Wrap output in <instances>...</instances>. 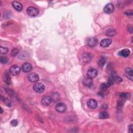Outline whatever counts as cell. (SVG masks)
I'll return each mask as SVG.
<instances>
[{
  "mask_svg": "<svg viewBox=\"0 0 133 133\" xmlns=\"http://www.w3.org/2000/svg\"><path fill=\"white\" fill-rule=\"evenodd\" d=\"M131 53L130 50H129L128 49H123L122 50H121L119 53L120 55H121V56L124 57H127L129 56H130Z\"/></svg>",
  "mask_w": 133,
  "mask_h": 133,
  "instance_id": "9a60e30c",
  "label": "cell"
},
{
  "mask_svg": "<svg viewBox=\"0 0 133 133\" xmlns=\"http://www.w3.org/2000/svg\"><path fill=\"white\" fill-rule=\"evenodd\" d=\"M56 110L59 113H64L66 110V105L65 104L60 103L56 104L55 107Z\"/></svg>",
  "mask_w": 133,
  "mask_h": 133,
  "instance_id": "5b68a950",
  "label": "cell"
},
{
  "mask_svg": "<svg viewBox=\"0 0 133 133\" xmlns=\"http://www.w3.org/2000/svg\"><path fill=\"white\" fill-rule=\"evenodd\" d=\"M110 86V85L108 84V83H102L100 86V89L103 91H104L105 90H107L109 87Z\"/></svg>",
  "mask_w": 133,
  "mask_h": 133,
  "instance_id": "ac0fdd59",
  "label": "cell"
},
{
  "mask_svg": "<svg viewBox=\"0 0 133 133\" xmlns=\"http://www.w3.org/2000/svg\"><path fill=\"white\" fill-rule=\"evenodd\" d=\"M21 71V68L17 65H14L11 66L10 69V72L13 76H17L20 73Z\"/></svg>",
  "mask_w": 133,
  "mask_h": 133,
  "instance_id": "277c9868",
  "label": "cell"
},
{
  "mask_svg": "<svg viewBox=\"0 0 133 133\" xmlns=\"http://www.w3.org/2000/svg\"><path fill=\"white\" fill-rule=\"evenodd\" d=\"M133 10H127L125 12V14H126L127 16H133Z\"/></svg>",
  "mask_w": 133,
  "mask_h": 133,
  "instance_id": "4316f807",
  "label": "cell"
},
{
  "mask_svg": "<svg viewBox=\"0 0 133 133\" xmlns=\"http://www.w3.org/2000/svg\"><path fill=\"white\" fill-rule=\"evenodd\" d=\"M32 69V66L30 63L26 62L22 66V71L25 73H28L30 72Z\"/></svg>",
  "mask_w": 133,
  "mask_h": 133,
  "instance_id": "8fae6325",
  "label": "cell"
},
{
  "mask_svg": "<svg viewBox=\"0 0 133 133\" xmlns=\"http://www.w3.org/2000/svg\"><path fill=\"white\" fill-rule=\"evenodd\" d=\"M87 76L89 78H91V79H93L95 78L97 74H98V72L97 71V70H96L94 68H90L87 71Z\"/></svg>",
  "mask_w": 133,
  "mask_h": 133,
  "instance_id": "52a82bcc",
  "label": "cell"
},
{
  "mask_svg": "<svg viewBox=\"0 0 133 133\" xmlns=\"http://www.w3.org/2000/svg\"><path fill=\"white\" fill-rule=\"evenodd\" d=\"M133 69L132 68H128L125 70V76L131 81H133Z\"/></svg>",
  "mask_w": 133,
  "mask_h": 133,
  "instance_id": "2e32d148",
  "label": "cell"
},
{
  "mask_svg": "<svg viewBox=\"0 0 133 133\" xmlns=\"http://www.w3.org/2000/svg\"><path fill=\"white\" fill-rule=\"evenodd\" d=\"M27 13L31 17H36L39 14V10L35 7L30 6L27 8Z\"/></svg>",
  "mask_w": 133,
  "mask_h": 133,
  "instance_id": "6da1fadb",
  "label": "cell"
},
{
  "mask_svg": "<svg viewBox=\"0 0 133 133\" xmlns=\"http://www.w3.org/2000/svg\"><path fill=\"white\" fill-rule=\"evenodd\" d=\"M115 33V31L113 29H109V30H107V31L106 32V34L107 35V36H114Z\"/></svg>",
  "mask_w": 133,
  "mask_h": 133,
  "instance_id": "603a6c76",
  "label": "cell"
},
{
  "mask_svg": "<svg viewBox=\"0 0 133 133\" xmlns=\"http://www.w3.org/2000/svg\"><path fill=\"white\" fill-rule=\"evenodd\" d=\"M8 50H9V49H8L7 48H3V47L1 46V49H0V52H1V53L2 54H4L5 55L8 52Z\"/></svg>",
  "mask_w": 133,
  "mask_h": 133,
  "instance_id": "cb8c5ba5",
  "label": "cell"
},
{
  "mask_svg": "<svg viewBox=\"0 0 133 133\" xmlns=\"http://www.w3.org/2000/svg\"><path fill=\"white\" fill-rule=\"evenodd\" d=\"M83 83L86 86L89 87L93 84V80L88 76L85 77L83 80Z\"/></svg>",
  "mask_w": 133,
  "mask_h": 133,
  "instance_id": "5bb4252c",
  "label": "cell"
},
{
  "mask_svg": "<svg viewBox=\"0 0 133 133\" xmlns=\"http://www.w3.org/2000/svg\"><path fill=\"white\" fill-rule=\"evenodd\" d=\"M56 94H54L53 95V96L52 97H51L53 101H57V100H58V99H59V96H58V94H57V95H56Z\"/></svg>",
  "mask_w": 133,
  "mask_h": 133,
  "instance_id": "484cf974",
  "label": "cell"
},
{
  "mask_svg": "<svg viewBox=\"0 0 133 133\" xmlns=\"http://www.w3.org/2000/svg\"><path fill=\"white\" fill-rule=\"evenodd\" d=\"M10 124L12 126H14V127L17 126L18 124V121L17 120H15V119L11 120V122H10Z\"/></svg>",
  "mask_w": 133,
  "mask_h": 133,
  "instance_id": "d4e9b609",
  "label": "cell"
},
{
  "mask_svg": "<svg viewBox=\"0 0 133 133\" xmlns=\"http://www.w3.org/2000/svg\"><path fill=\"white\" fill-rule=\"evenodd\" d=\"M28 79L31 82L36 83L39 80V76L38 74L36 73H31L28 76Z\"/></svg>",
  "mask_w": 133,
  "mask_h": 133,
  "instance_id": "ba28073f",
  "label": "cell"
},
{
  "mask_svg": "<svg viewBox=\"0 0 133 133\" xmlns=\"http://www.w3.org/2000/svg\"><path fill=\"white\" fill-rule=\"evenodd\" d=\"M52 97L49 96H45L42 98L41 100V104L43 106H48L52 103Z\"/></svg>",
  "mask_w": 133,
  "mask_h": 133,
  "instance_id": "3957f363",
  "label": "cell"
},
{
  "mask_svg": "<svg viewBox=\"0 0 133 133\" xmlns=\"http://www.w3.org/2000/svg\"><path fill=\"white\" fill-rule=\"evenodd\" d=\"M45 88V87L44 85L41 83H37L34 84L33 86V89L34 92L37 93H43L44 91Z\"/></svg>",
  "mask_w": 133,
  "mask_h": 133,
  "instance_id": "7a4b0ae2",
  "label": "cell"
},
{
  "mask_svg": "<svg viewBox=\"0 0 133 133\" xmlns=\"http://www.w3.org/2000/svg\"><path fill=\"white\" fill-rule=\"evenodd\" d=\"M109 115L107 112L103 111L100 112L99 114V118L101 119H105L109 118Z\"/></svg>",
  "mask_w": 133,
  "mask_h": 133,
  "instance_id": "e0dca14e",
  "label": "cell"
},
{
  "mask_svg": "<svg viewBox=\"0 0 133 133\" xmlns=\"http://www.w3.org/2000/svg\"><path fill=\"white\" fill-rule=\"evenodd\" d=\"M133 124H131L130 126H129V132L132 133H133Z\"/></svg>",
  "mask_w": 133,
  "mask_h": 133,
  "instance_id": "83f0119b",
  "label": "cell"
},
{
  "mask_svg": "<svg viewBox=\"0 0 133 133\" xmlns=\"http://www.w3.org/2000/svg\"><path fill=\"white\" fill-rule=\"evenodd\" d=\"M4 81L7 84H10L11 83V79H10V76L9 73L7 72L5 74Z\"/></svg>",
  "mask_w": 133,
  "mask_h": 133,
  "instance_id": "d6986e66",
  "label": "cell"
},
{
  "mask_svg": "<svg viewBox=\"0 0 133 133\" xmlns=\"http://www.w3.org/2000/svg\"><path fill=\"white\" fill-rule=\"evenodd\" d=\"M112 43V40L110 38H104L100 42V46L102 48H107Z\"/></svg>",
  "mask_w": 133,
  "mask_h": 133,
  "instance_id": "7c38bea8",
  "label": "cell"
},
{
  "mask_svg": "<svg viewBox=\"0 0 133 133\" xmlns=\"http://www.w3.org/2000/svg\"><path fill=\"white\" fill-rule=\"evenodd\" d=\"M87 44L88 46L91 47V48H94L98 44V40L96 38L92 37L88 38L87 41Z\"/></svg>",
  "mask_w": 133,
  "mask_h": 133,
  "instance_id": "8992f818",
  "label": "cell"
},
{
  "mask_svg": "<svg viewBox=\"0 0 133 133\" xmlns=\"http://www.w3.org/2000/svg\"><path fill=\"white\" fill-rule=\"evenodd\" d=\"M8 61L9 60H8L7 58L5 56H1V57H0V61H1V63L2 64H7Z\"/></svg>",
  "mask_w": 133,
  "mask_h": 133,
  "instance_id": "7402d4cb",
  "label": "cell"
},
{
  "mask_svg": "<svg viewBox=\"0 0 133 133\" xmlns=\"http://www.w3.org/2000/svg\"><path fill=\"white\" fill-rule=\"evenodd\" d=\"M87 105L89 108L91 109H94L97 107V101L94 99H90L87 101Z\"/></svg>",
  "mask_w": 133,
  "mask_h": 133,
  "instance_id": "30bf717a",
  "label": "cell"
},
{
  "mask_svg": "<svg viewBox=\"0 0 133 133\" xmlns=\"http://www.w3.org/2000/svg\"><path fill=\"white\" fill-rule=\"evenodd\" d=\"M114 7L112 3H108L104 7V10L105 13L111 14L114 10Z\"/></svg>",
  "mask_w": 133,
  "mask_h": 133,
  "instance_id": "9c48e42d",
  "label": "cell"
},
{
  "mask_svg": "<svg viewBox=\"0 0 133 133\" xmlns=\"http://www.w3.org/2000/svg\"><path fill=\"white\" fill-rule=\"evenodd\" d=\"M19 52V50L18 48H14L12 50H11V56L13 57H15L18 54Z\"/></svg>",
  "mask_w": 133,
  "mask_h": 133,
  "instance_id": "44dd1931",
  "label": "cell"
},
{
  "mask_svg": "<svg viewBox=\"0 0 133 133\" xmlns=\"http://www.w3.org/2000/svg\"><path fill=\"white\" fill-rule=\"evenodd\" d=\"M1 113H3V110H2V108H1Z\"/></svg>",
  "mask_w": 133,
  "mask_h": 133,
  "instance_id": "f1b7e54d",
  "label": "cell"
},
{
  "mask_svg": "<svg viewBox=\"0 0 133 133\" xmlns=\"http://www.w3.org/2000/svg\"><path fill=\"white\" fill-rule=\"evenodd\" d=\"M12 5L15 9V10H16L18 11H20L22 10V8H23L22 5L20 3H19L18 2H17V1L13 2Z\"/></svg>",
  "mask_w": 133,
  "mask_h": 133,
  "instance_id": "4fadbf2b",
  "label": "cell"
},
{
  "mask_svg": "<svg viewBox=\"0 0 133 133\" xmlns=\"http://www.w3.org/2000/svg\"><path fill=\"white\" fill-rule=\"evenodd\" d=\"M107 59L105 57H101L100 59L98 61V65L101 66V67H103V66H104L105 62H106Z\"/></svg>",
  "mask_w": 133,
  "mask_h": 133,
  "instance_id": "ffe728a7",
  "label": "cell"
}]
</instances>
